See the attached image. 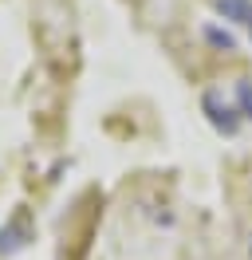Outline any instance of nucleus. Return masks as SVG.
<instances>
[{"instance_id":"obj_3","label":"nucleus","mask_w":252,"mask_h":260,"mask_svg":"<svg viewBox=\"0 0 252 260\" xmlns=\"http://www.w3.org/2000/svg\"><path fill=\"white\" fill-rule=\"evenodd\" d=\"M20 237H24V225L16 221V225H8V229H0V252H12V248H20Z\"/></svg>"},{"instance_id":"obj_2","label":"nucleus","mask_w":252,"mask_h":260,"mask_svg":"<svg viewBox=\"0 0 252 260\" xmlns=\"http://www.w3.org/2000/svg\"><path fill=\"white\" fill-rule=\"evenodd\" d=\"M217 8L229 20H240V24H252V4L248 0H217Z\"/></svg>"},{"instance_id":"obj_4","label":"nucleus","mask_w":252,"mask_h":260,"mask_svg":"<svg viewBox=\"0 0 252 260\" xmlns=\"http://www.w3.org/2000/svg\"><path fill=\"white\" fill-rule=\"evenodd\" d=\"M236 95H240V111L252 118V83H236Z\"/></svg>"},{"instance_id":"obj_5","label":"nucleus","mask_w":252,"mask_h":260,"mask_svg":"<svg viewBox=\"0 0 252 260\" xmlns=\"http://www.w3.org/2000/svg\"><path fill=\"white\" fill-rule=\"evenodd\" d=\"M209 40H213V44H220V48H229V51H233V36L217 32V28H209Z\"/></svg>"},{"instance_id":"obj_1","label":"nucleus","mask_w":252,"mask_h":260,"mask_svg":"<svg viewBox=\"0 0 252 260\" xmlns=\"http://www.w3.org/2000/svg\"><path fill=\"white\" fill-rule=\"evenodd\" d=\"M205 111H209V118H213V122H217V126L225 130V134H233V130H236L233 111H229V107H220V103H217V95H205Z\"/></svg>"}]
</instances>
